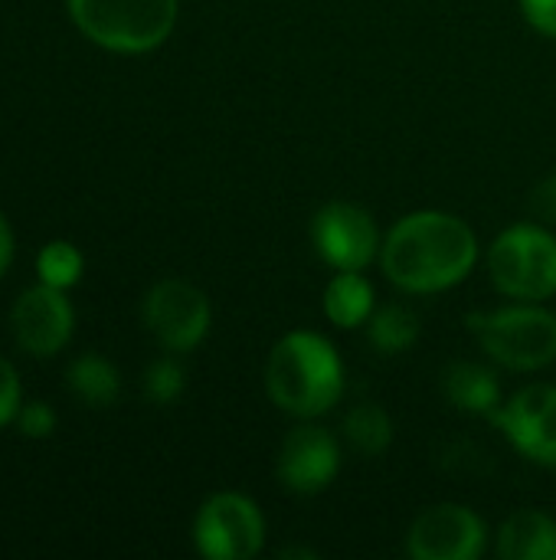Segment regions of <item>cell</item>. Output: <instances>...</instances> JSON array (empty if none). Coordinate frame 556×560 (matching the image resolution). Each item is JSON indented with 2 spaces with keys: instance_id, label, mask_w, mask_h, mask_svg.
I'll use <instances>...</instances> for the list:
<instances>
[{
  "instance_id": "6da1fadb",
  "label": "cell",
  "mask_w": 556,
  "mask_h": 560,
  "mask_svg": "<svg viewBox=\"0 0 556 560\" xmlns=\"http://www.w3.org/2000/svg\"><path fill=\"white\" fill-rule=\"evenodd\" d=\"M478 262L475 230L446 210H416L390 226L380 243V269L387 282L410 295H436L456 289Z\"/></svg>"
},
{
  "instance_id": "7a4b0ae2",
  "label": "cell",
  "mask_w": 556,
  "mask_h": 560,
  "mask_svg": "<svg viewBox=\"0 0 556 560\" xmlns=\"http://www.w3.org/2000/svg\"><path fill=\"white\" fill-rule=\"evenodd\" d=\"M265 394L288 417H324L344 394V361L338 348L318 331H288L269 351Z\"/></svg>"
},
{
  "instance_id": "3957f363",
  "label": "cell",
  "mask_w": 556,
  "mask_h": 560,
  "mask_svg": "<svg viewBox=\"0 0 556 560\" xmlns=\"http://www.w3.org/2000/svg\"><path fill=\"white\" fill-rule=\"evenodd\" d=\"M79 33L125 56H141L167 43L177 26L180 0H66Z\"/></svg>"
},
{
  "instance_id": "277c9868",
  "label": "cell",
  "mask_w": 556,
  "mask_h": 560,
  "mask_svg": "<svg viewBox=\"0 0 556 560\" xmlns=\"http://www.w3.org/2000/svg\"><path fill=\"white\" fill-rule=\"evenodd\" d=\"M465 322L482 351L508 371H544L556 361V315L541 302L472 312Z\"/></svg>"
},
{
  "instance_id": "5b68a950",
  "label": "cell",
  "mask_w": 556,
  "mask_h": 560,
  "mask_svg": "<svg viewBox=\"0 0 556 560\" xmlns=\"http://www.w3.org/2000/svg\"><path fill=\"white\" fill-rule=\"evenodd\" d=\"M492 285L514 302H547L556 295V236L531 220L501 230L488 246Z\"/></svg>"
},
{
  "instance_id": "8992f818",
  "label": "cell",
  "mask_w": 556,
  "mask_h": 560,
  "mask_svg": "<svg viewBox=\"0 0 556 560\" xmlns=\"http://www.w3.org/2000/svg\"><path fill=\"white\" fill-rule=\"evenodd\" d=\"M141 322L151 338L170 354H190L203 345L213 325V308L203 289L187 279H161L141 302Z\"/></svg>"
},
{
  "instance_id": "52a82bcc",
  "label": "cell",
  "mask_w": 556,
  "mask_h": 560,
  "mask_svg": "<svg viewBox=\"0 0 556 560\" xmlns=\"http://www.w3.org/2000/svg\"><path fill=\"white\" fill-rule=\"evenodd\" d=\"M193 545L206 560H252L265 545V518L249 495L216 492L193 518Z\"/></svg>"
},
{
  "instance_id": "ba28073f",
  "label": "cell",
  "mask_w": 556,
  "mask_h": 560,
  "mask_svg": "<svg viewBox=\"0 0 556 560\" xmlns=\"http://www.w3.org/2000/svg\"><path fill=\"white\" fill-rule=\"evenodd\" d=\"M311 243L315 253L334 269L364 272L374 259H380V230L370 210L351 200H331L311 217Z\"/></svg>"
},
{
  "instance_id": "9c48e42d",
  "label": "cell",
  "mask_w": 556,
  "mask_h": 560,
  "mask_svg": "<svg viewBox=\"0 0 556 560\" xmlns=\"http://www.w3.org/2000/svg\"><path fill=\"white\" fill-rule=\"evenodd\" d=\"M488 551L485 522L456 502H439L419 512L406 532V555L413 560H478Z\"/></svg>"
},
{
  "instance_id": "30bf717a",
  "label": "cell",
  "mask_w": 556,
  "mask_h": 560,
  "mask_svg": "<svg viewBox=\"0 0 556 560\" xmlns=\"http://www.w3.org/2000/svg\"><path fill=\"white\" fill-rule=\"evenodd\" d=\"M492 423L508 436V443L531 463L556 469V387L531 384L514 397L501 400Z\"/></svg>"
},
{
  "instance_id": "8fae6325",
  "label": "cell",
  "mask_w": 556,
  "mask_h": 560,
  "mask_svg": "<svg viewBox=\"0 0 556 560\" xmlns=\"http://www.w3.org/2000/svg\"><path fill=\"white\" fill-rule=\"evenodd\" d=\"M10 331L29 358H56L75 331L69 295L43 282L29 285L10 308Z\"/></svg>"
},
{
  "instance_id": "7c38bea8",
  "label": "cell",
  "mask_w": 556,
  "mask_h": 560,
  "mask_svg": "<svg viewBox=\"0 0 556 560\" xmlns=\"http://www.w3.org/2000/svg\"><path fill=\"white\" fill-rule=\"evenodd\" d=\"M341 459V443L331 430L301 423L285 433L275 459V476L282 489L295 495H318L338 479Z\"/></svg>"
},
{
  "instance_id": "4fadbf2b",
  "label": "cell",
  "mask_w": 556,
  "mask_h": 560,
  "mask_svg": "<svg viewBox=\"0 0 556 560\" xmlns=\"http://www.w3.org/2000/svg\"><path fill=\"white\" fill-rule=\"evenodd\" d=\"M501 560H556V522L541 509H518L498 528Z\"/></svg>"
},
{
  "instance_id": "5bb4252c",
  "label": "cell",
  "mask_w": 556,
  "mask_h": 560,
  "mask_svg": "<svg viewBox=\"0 0 556 560\" xmlns=\"http://www.w3.org/2000/svg\"><path fill=\"white\" fill-rule=\"evenodd\" d=\"M446 400L469 417H492L501 407V384L492 368L475 361H456L442 371Z\"/></svg>"
},
{
  "instance_id": "9a60e30c",
  "label": "cell",
  "mask_w": 556,
  "mask_h": 560,
  "mask_svg": "<svg viewBox=\"0 0 556 560\" xmlns=\"http://www.w3.org/2000/svg\"><path fill=\"white\" fill-rule=\"evenodd\" d=\"M374 308H377V292L364 272L341 269L331 276V282L324 289V315L334 328L354 331V328L367 325Z\"/></svg>"
},
{
  "instance_id": "2e32d148",
  "label": "cell",
  "mask_w": 556,
  "mask_h": 560,
  "mask_svg": "<svg viewBox=\"0 0 556 560\" xmlns=\"http://www.w3.org/2000/svg\"><path fill=\"white\" fill-rule=\"evenodd\" d=\"M341 440L347 443L351 453H357L360 459H377L390 450L393 443V420L380 404H354L344 413L341 423Z\"/></svg>"
},
{
  "instance_id": "e0dca14e",
  "label": "cell",
  "mask_w": 556,
  "mask_h": 560,
  "mask_svg": "<svg viewBox=\"0 0 556 560\" xmlns=\"http://www.w3.org/2000/svg\"><path fill=\"white\" fill-rule=\"evenodd\" d=\"M423 335V322L419 315L403 305V302H390L374 308V315L367 318V341L374 345L377 354L383 358H397L406 354Z\"/></svg>"
},
{
  "instance_id": "ac0fdd59",
  "label": "cell",
  "mask_w": 556,
  "mask_h": 560,
  "mask_svg": "<svg viewBox=\"0 0 556 560\" xmlns=\"http://www.w3.org/2000/svg\"><path fill=\"white\" fill-rule=\"evenodd\" d=\"M66 387L85 404V407H111L121 394V374L118 368L102 354H82L66 368Z\"/></svg>"
},
{
  "instance_id": "d6986e66",
  "label": "cell",
  "mask_w": 556,
  "mask_h": 560,
  "mask_svg": "<svg viewBox=\"0 0 556 560\" xmlns=\"http://www.w3.org/2000/svg\"><path fill=\"white\" fill-rule=\"evenodd\" d=\"M82 272H85V256L69 240H52L36 253V276L43 285L69 292L72 285L82 282Z\"/></svg>"
},
{
  "instance_id": "ffe728a7",
  "label": "cell",
  "mask_w": 556,
  "mask_h": 560,
  "mask_svg": "<svg viewBox=\"0 0 556 560\" xmlns=\"http://www.w3.org/2000/svg\"><path fill=\"white\" fill-rule=\"evenodd\" d=\"M144 397L157 407H170L180 400L184 387H187V377H184V368L174 361V358H157L147 371H144Z\"/></svg>"
},
{
  "instance_id": "44dd1931",
  "label": "cell",
  "mask_w": 556,
  "mask_h": 560,
  "mask_svg": "<svg viewBox=\"0 0 556 560\" xmlns=\"http://www.w3.org/2000/svg\"><path fill=\"white\" fill-rule=\"evenodd\" d=\"M16 427L26 440H49L56 433V410L43 400H29L20 407Z\"/></svg>"
},
{
  "instance_id": "7402d4cb",
  "label": "cell",
  "mask_w": 556,
  "mask_h": 560,
  "mask_svg": "<svg viewBox=\"0 0 556 560\" xmlns=\"http://www.w3.org/2000/svg\"><path fill=\"white\" fill-rule=\"evenodd\" d=\"M23 407V387H20V374L16 368L0 358V430L16 423V413Z\"/></svg>"
},
{
  "instance_id": "603a6c76",
  "label": "cell",
  "mask_w": 556,
  "mask_h": 560,
  "mask_svg": "<svg viewBox=\"0 0 556 560\" xmlns=\"http://www.w3.org/2000/svg\"><path fill=\"white\" fill-rule=\"evenodd\" d=\"M531 213L537 223L556 226V174H547L534 190H531Z\"/></svg>"
},
{
  "instance_id": "cb8c5ba5",
  "label": "cell",
  "mask_w": 556,
  "mask_h": 560,
  "mask_svg": "<svg viewBox=\"0 0 556 560\" xmlns=\"http://www.w3.org/2000/svg\"><path fill=\"white\" fill-rule=\"evenodd\" d=\"M518 3H521L524 20H528L537 33L556 39V0H518Z\"/></svg>"
},
{
  "instance_id": "d4e9b609",
  "label": "cell",
  "mask_w": 556,
  "mask_h": 560,
  "mask_svg": "<svg viewBox=\"0 0 556 560\" xmlns=\"http://www.w3.org/2000/svg\"><path fill=\"white\" fill-rule=\"evenodd\" d=\"M10 262H13V230H10L7 217L0 213V279L7 276Z\"/></svg>"
}]
</instances>
